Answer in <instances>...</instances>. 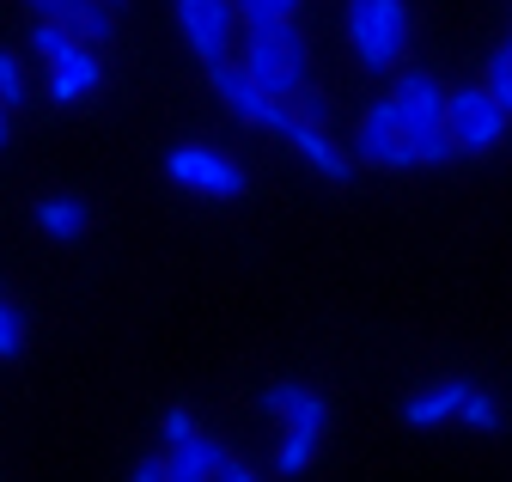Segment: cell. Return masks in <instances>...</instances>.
<instances>
[{"instance_id": "1", "label": "cell", "mask_w": 512, "mask_h": 482, "mask_svg": "<svg viewBox=\"0 0 512 482\" xmlns=\"http://www.w3.org/2000/svg\"><path fill=\"white\" fill-rule=\"evenodd\" d=\"M263 409H269V421L281 428V440H275V470H281V476H305L311 458H317V440H324V428H330L324 391H311V385H299V379H275V385H263Z\"/></svg>"}, {"instance_id": "2", "label": "cell", "mask_w": 512, "mask_h": 482, "mask_svg": "<svg viewBox=\"0 0 512 482\" xmlns=\"http://www.w3.org/2000/svg\"><path fill=\"white\" fill-rule=\"evenodd\" d=\"M238 68L263 86L269 98L293 104V98L311 86V43H305L299 19H287V25H244Z\"/></svg>"}, {"instance_id": "3", "label": "cell", "mask_w": 512, "mask_h": 482, "mask_svg": "<svg viewBox=\"0 0 512 482\" xmlns=\"http://www.w3.org/2000/svg\"><path fill=\"white\" fill-rule=\"evenodd\" d=\"M391 98H397V116H403V135H409V153L415 165H445V159H458L452 135H445V92L433 74L421 68H397L391 74Z\"/></svg>"}, {"instance_id": "4", "label": "cell", "mask_w": 512, "mask_h": 482, "mask_svg": "<svg viewBox=\"0 0 512 482\" xmlns=\"http://www.w3.org/2000/svg\"><path fill=\"white\" fill-rule=\"evenodd\" d=\"M348 49L366 74H397L409 55V0H348Z\"/></svg>"}, {"instance_id": "5", "label": "cell", "mask_w": 512, "mask_h": 482, "mask_svg": "<svg viewBox=\"0 0 512 482\" xmlns=\"http://www.w3.org/2000/svg\"><path fill=\"white\" fill-rule=\"evenodd\" d=\"M506 104L488 92V86H458L452 98H445V135H452L458 153H488L506 141Z\"/></svg>"}, {"instance_id": "6", "label": "cell", "mask_w": 512, "mask_h": 482, "mask_svg": "<svg viewBox=\"0 0 512 482\" xmlns=\"http://www.w3.org/2000/svg\"><path fill=\"white\" fill-rule=\"evenodd\" d=\"M171 13H177L183 43L202 55V68L232 62V43H238V31H244L238 0H171Z\"/></svg>"}, {"instance_id": "7", "label": "cell", "mask_w": 512, "mask_h": 482, "mask_svg": "<svg viewBox=\"0 0 512 482\" xmlns=\"http://www.w3.org/2000/svg\"><path fill=\"white\" fill-rule=\"evenodd\" d=\"M208 86L220 92V104L238 116V123L263 129V135H287V129H293V104L269 98V92L256 86V80H250L238 62H214V68H208Z\"/></svg>"}, {"instance_id": "8", "label": "cell", "mask_w": 512, "mask_h": 482, "mask_svg": "<svg viewBox=\"0 0 512 482\" xmlns=\"http://www.w3.org/2000/svg\"><path fill=\"white\" fill-rule=\"evenodd\" d=\"M348 153H354V165H372V171H409V165H415L391 92H384L378 104H366V116L354 123V147H348Z\"/></svg>"}, {"instance_id": "9", "label": "cell", "mask_w": 512, "mask_h": 482, "mask_svg": "<svg viewBox=\"0 0 512 482\" xmlns=\"http://www.w3.org/2000/svg\"><path fill=\"white\" fill-rule=\"evenodd\" d=\"M165 171L177 177L183 190L214 196V202H226V196H244V190H250V177H244V165H238V159H226L220 147H196V141L171 147V153H165Z\"/></svg>"}, {"instance_id": "10", "label": "cell", "mask_w": 512, "mask_h": 482, "mask_svg": "<svg viewBox=\"0 0 512 482\" xmlns=\"http://www.w3.org/2000/svg\"><path fill=\"white\" fill-rule=\"evenodd\" d=\"M25 7L37 19L68 25L80 43H98V49H110V37H116V7H104V0H25Z\"/></svg>"}, {"instance_id": "11", "label": "cell", "mask_w": 512, "mask_h": 482, "mask_svg": "<svg viewBox=\"0 0 512 482\" xmlns=\"http://www.w3.org/2000/svg\"><path fill=\"white\" fill-rule=\"evenodd\" d=\"M98 86H104V49H98V43H74V49L49 68V98H55V104L92 98Z\"/></svg>"}, {"instance_id": "12", "label": "cell", "mask_w": 512, "mask_h": 482, "mask_svg": "<svg viewBox=\"0 0 512 482\" xmlns=\"http://www.w3.org/2000/svg\"><path fill=\"white\" fill-rule=\"evenodd\" d=\"M281 141H287V147H293V153H299V159H305L317 177H324V184H348V177L360 171V165H354V153H336V147L324 141V129H317V123H305L299 110H293V129H287Z\"/></svg>"}, {"instance_id": "13", "label": "cell", "mask_w": 512, "mask_h": 482, "mask_svg": "<svg viewBox=\"0 0 512 482\" xmlns=\"http://www.w3.org/2000/svg\"><path fill=\"white\" fill-rule=\"evenodd\" d=\"M31 220H37L43 238L74 245V238H86V226H92V208H86V196H74V190H49V196H37Z\"/></svg>"}, {"instance_id": "14", "label": "cell", "mask_w": 512, "mask_h": 482, "mask_svg": "<svg viewBox=\"0 0 512 482\" xmlns=\"http://www.w3.org/2000/svg\"><path fill=\"white\" fill-rule=\"evenodd\" d=\"M226 464V446L214 434H189L183 446H165V482H214Z\"/></svg>"}, {"instance_id": "15", "label": "cell", "mask_w": 512, "mask_h": 482, "mask_svg": "<svg viewBox=\"0 0 512 482\" xmlns=\"http://www.w3.org/2000/svg\"><path fill=\"white\" fill-rule=\"evenodd\" d=\"M476 385H464V379H439V385H421L409 403H403V421L409 428H439V421H452V415H464V397H470Z\"/></svg>"}, {"instance_id": "16", "label": "cell", "mask_w": 512, "mask_h": 482, "mask_svg": "<svg viewBox=\"0 0 512 482\" xmlns=\"http://www.w3.org/2000/svg\"><path fill=\"white\" fill-rule=\"evenodd\" d=\"M74 43H80V37H74L68 25H55V19H37V25H31V55H37L43 68H55Z\"/></svg>"}, {"instance_id": "17", "label": "cell", "mask_w": 512, "mask_h": 482, "mask_svg": "<svg viewBox=\"0 0 512 482\" xmlns=\"http://www.w3.org/2000/svg\"><path fill=\"white\" fill-rule=\"evenodd\" d=\"M299 7L305 0H238V19L244 25H287V19H299Z\"/></svg>"}, {"instance_id": "18", "label": "cell", "mask_w": 512, "mask_h": 482, "mask_svg": "<svg viewBox=\"0 0 512 482\" xmlns=\"http://www.w3.org/2000/svg\"><path fill=\"white\" fill-rule=\"evenodd\" d=\"M482 86L506 104V116H512V43H500L494 55H488V68H482Z\"/></svg>"}, {"instance_id": "19", "label": "cell", "mask_w": 512, "mask_h": 482, "mask_svg": "<svg viewBox=\"0 0 512 482\" xmlns=\"http://www.w3.org/2000/svg\"><path fill=\"white\" fill-rule=\"evenodd\" d=\"M0 104H7V110L25 104V68H19L13 49H0Z\"/></svg>"}, {"instance_id": "20", "label": "cell", "mask_w": 512, "mask_h": 482, "mask_svg": "<svg viewBox=\"0 0 512 482\" xmlns=\"http://www.w3.org/2000/svg\"><path fill=\"white\" fill-rule=\"evenodd\" d=\"M19 354H25V318H19V306L0 299V360H19Z\"/></svg>"}, {"instance_id": "21", "label": "cell", "mask_w": 512, "mask_h": 482, "mask_svg": "<svg viewBox=\"0 0 512 482\" xmlns=\"http://www.w3.org/2000/svg\"><path fill=\"white\" fill-rule=\"evenodd\" d=\"M464 421H470V428H482V434H494L500 428V397L494 391H470L464 397Z\"/></svg>"}, {"instance_id": "22", "label": "cell", "mask_w": 512, "mask_h": 482, "mask_svg": "<svg viewBox=\"0 0 512 482\" xmlns=\"http://www.w3.org/2000/svg\"><path fill=\"white\" fill-rule=\"evenodd\" d=\"M159 434H165V446H183L189 434H202V428H196V415H189V409L177 403V409H165V421H159Z\"/></svg>"}, {"instance_id": "23", "label": "cell", "mask_w": 512, "mask_h": 482, "mask_svg": "<svg viewBox=\"0 0 512 482\" xmlns=\"http://www.w3.org/2000/svg\"><path fill=\"white\" fill-rule=\"evenodd\" d=\"M293 110L305 116V123H317V129H324V123H330V98H324V92H317V80H311V86H305V92L293 98Z\"/></svg>"}, {"instance_id": "24", "label": "cell", "mask_w": 512, "mask_h": 482, "mask_svg": "<svg viewBox=\"0 0 512 482\" xmlns=\"http://www.w3.org/2000/svg\"><path fill=\"white\" fill-rule=\"evenodd\" d=\"M128 482H165V458H141L135 470H128Z\"/></svg>"}, {"instance_id": "25", "label": "cell", "mask_w": 512, "mask_h": 482, "mask_svg": "<svg viewBox=\"0 0 512 482\" xmlns=\"http://www.w3.org/2000/svg\"><path fill=\"white\" fill-rule=\"evenodd\" d=\"M214 482H256V470H250V464H238V458H226Z\"/></svg>"}, {"instance_id": "26", "label": "cell", "mask_w": 512, "mask_h": 482, "mask_svg": "<svg viewBox=\"0 0 512 482\" xmlns=\"http://www.w3.org/2000/svg\"><path fill=\"white\" fill-rule=\"evenodd\" d=\"M7 141H13V110L0 104V153H7Z\"/></svg>"}, {"instance_id": "27", "label": "cell", "mask_w": 512, "mask_h": 482, "mask_svg": "<svg viewBox=\"0 0 512 482\" xmlns=\"http://www.w3.org/2000/svg\"><path fill=\"white\" fill-rule=\"evenodd\" d=\"M104 7H116V13H122V0H104Z\"/></svg>"}]
</instances>
